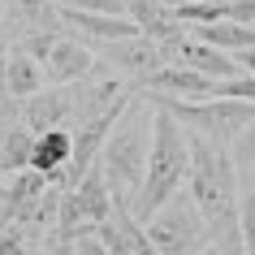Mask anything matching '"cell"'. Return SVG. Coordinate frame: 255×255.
Instances as JSON below:
<instances>
[{
	"mask_svg": "<svg viewBox=\"0 0 255 255\" xmlns=\"http://www.w3.org/2000/svg\"><path fill=\"white\" fill-rule=\"evenodd\" d=\"M186 195L199 208L208 247L221 255H242L238 242V164L229 160L225 143H212L186 130Z\"/></svg>",
	"mask_w": 255,
	"mask_h": 255,
	"instance_id": "1",
	"label": "cell"
},
{
	"mask_svg": "<svg viewBox=\"0 0 255 255\" xmlns=\"http://www.w3.org/2000/svg\"><path fill=\"white\" fill-rule=\"evenodd\" d=\"M147 143H151V104L147 95H130V104L121 108V117L113 121V130L104 134V147L95 156L104 186L113 203L134 208L138 186H143V169H147Z\"/></svg>",
	"mask_w": 255,
	"mask_h": 255,
	"instance_id": "2",
	"label": "cell"
},
{
	"mask_svg": "<svg viewBox=\"0 0 255 255\" xmlns=\"http://www.w3.org/2000/svg\"><path fill=\"white\" fill-rule=\"evenodd\" d=\"M147 104H151V143H147V169H143V186H138V199H134V221L143 225L156 208H160L186 177V130L182 121L169 113V108L147 91Z\"/></svg>",
	"mask_w": 255,
	"mask_h": 255,
	"instance_id": "3",
	"label": "cell"
},
{
	"mask_svg": "<svg viewBox=\"0 0 255 255\" xmlns=\"http://www.w3.org/2000/svg\"><path fill=\"white\" fill-rule=\"evenodd\" d=\"M143 234H147V242H151L156 255H195L199 247H208L203 216H199V208L190 203V195L182 186L143 221Z\"/></svg>",
	"mask_w": 255,
	"mask_h": 255,
	"instance_id": "4",
	"label": "cell"
},
{
	"mask_svg": "<svg viewBox=\"0 0 255 255\" xmlns=\"http://www.w3.org/2000/svg\"><path fill=\"white\" fill-rule=\"evenodd\" d=\"M17 121L26 126L30 134H43V130H69V121H74L69 87H52V91H35V95H26V100H17Z\"/></svg>",
	"mask_w": 255,
	"mask_h": 255,
	"instance_id": "5",
	"label": "cell"
},
{
	"mask_svg": "<svg viewBox=\"0 0 255 255\" xmlns=\"http://www.w3.org/2000/svg\"><path fill=\"white\" fill-rule=\"evenodd\" d=\"M160 56H164V65H169V56H177V65L195 69V74H203V78H212V82L238 74V65H234V56H229V52L208 48V43H199V39H186V35L160 43Z\"/></svg>",
	"mask_w": 255,
	"mask_h": 255,
	"instance_id": "6",
	"label": "cell"
},
{
	"mask_svg": "<svg viewBox=\"0 0 255 255\" xmlns=\"http://www.w3.org/2000/svg\"><path fill=\"white\" fill-rule=\"evenodd\" d=\"M95 69V52L87 39H74V35H56L52 52H48V61H43V78L52 82H82L87 74Z\"/></svg>",
	"mask_w": 255,
	"mask_h": 255,
	"instance_id": "7",
	"label": "cell"
},
{
	"mask_svg": "<svg viewBox=\"0 0 255 255\" xmlns=\"http://www.w3.org/2000/svg\"><path fill=\"white\" fill-rule=\"evenodd\" d=\"M95 234H100V242L108 247V255H156L151 242H147V234L138 229L134 212L121 208V203H113V212L95 225Z\"/></svg>",
	"mask_w": 255,
	"mask_h": 255,
	"instance_id": "8",
	"label": "cell"
},
{
	"mask_svg": "<svg viewBox=\"0 0 255 255\" xmlns=\"http://www.w3.org/2000/svg\"><path fill=\"white\" fill-rule=\"evenodd\" d=\"M104 52H108V61H113V65L130 69L134 78H147L151 69H160V65H164L160 43L147 39V35H138V30L130 35V39H113V43H104Z\"/></svg>",
	"mask_w": 255,
	"mask_h": 255,
	"instance_id": "9",
	"label": "cell"
},
{
	"mask_svg": "<svg viewBox=\"0 0 255 255\" xmlns=\"http://www.w3.org/2000/svg\"><path fill=\"white\" fill-rule=\"evenodd\" d=\"M126 17L138 26V35H147L156 43H169V39L182 35L169 0H126Z\"/></svg>",
	"mask_w": 255,
	"mask_h": 255,
	"instance_id": "10",
	"label": "cell"
},
{
	"mask_svg": "<svg viewBox=\"0 0 255 255\" xmlns=\"http://www.w3.org/2000/svg\"><path fill=\"white\" fill-rule=\"evenodd\" d=\"M69 160V130H43L30 138V164L35 173H43L48 182H61V169Z\"/></svg>",
	"mask_w": 255,
	"mask_h": 255,
	"instance_id": "11",
	"label": "cell"
},
{
	"mask_svg": "<svg viewBox=\"0 0 255 255\" xmlns=\"http://www.w3.org/2000/svg\"><path fill=\"white\" fill-rule=\"evenodd\" d=\"M61 17H65L74 30H82L87 39L95 43H113V39H130L134 35V22L130 17H108V13H82V9H61Z\"/></svg>",
	"mask_w": 255,
	"mask_h": 255,
	"instance_id": "12",
	"label": "cell"
},
{
	"mask_svg": "<svg viewBox=\"0 0 255 255\" xmlns=\"http://www.w3.org/2000/svg\"><path fill=\"white\" fill-rule=\"evenodd\" d=\"M0 87L13 95V100H26V95L43 91V65L13 48V52L4 56V65H0Z\"/></svg>",
	"mask_w": 255,
	"mask_h": 255,
	"instance_id": "13",
	"label": "cell"
},
{
	"mask_svg": "<svg viewBox=\"0 0 255 255\" xmlns=\"http://www.w3.org/2000/svg\"><path fill=\"white\" fill-rule=\"evenodd\" d=\"M190 39L208 43V48H221V52H242V48H251L255 43V26H247V22H229V17H221V22H203V26H186Z\"/></svg>",
	"mask_w": 255,
	"mask_h": 255,
	"instance_id": "14",
	"label": "cell"
},
{
	"mask_svg": "<svg viewBox=\"0 0 255 255\" xmlns=\"http://www.w3.org/2000/svg\"><path fill=\"white\" fill-rule=\"evenodd\" d=\"M126 91L117 78H100V82H87V87H69V100H74V121H91V117H100L117 95Z\"/></svg>",
	"mask_w": 255,
	"mask_h": 255,
	"instance_id": "15",
	"label": "cell"
},
{
	"mask_svg": "<svg viewBox=\"0 0 255 255\" xmlns=\"http://www.w3.org/2000/svg\"><path fill=\"white\" fill-rule=\"evenodd\" d=\"M74 195H78V203L87 208V216H91V225H100L108 212H113V195H108V186H104V173H100V164H91L87 173L74 182Z\"/></svg>",
	"mask_w": 255,
	"mask_h": 255,
	"instance_id": "16",
	"label": "cell"
},
{
	"mask_svg": "<svg viewBox=\"0 0 255 255\" xmlns=\"http://www.w3.org/2000/svg\"><path fill=\"white\" fill-rule=\"evenodd\" d=\"M208 100H242V104H255V74H234V78L208 82Z\"/></svg>",
	"mask_w": 255,
	"mask_h": 255,
	"instance_id": "17",
	"label": "cell"
},
{
	"mask_svg": "<svg viewBox=\"0 0 255 255\" xmlns=\"http://www.w3.org/2000/svg\"><path fill=\"white\" fill-rule=\"evenodd\" d=\"M238 242L242 255H255V186H238Z\"/></svg>",
	"mask_w": 255,
	"mask_h": 255,
	"instance_id": "18",
	"label": "cell"
},
{
	"mask_svg": "<svg viewBox=\"0 0 255 255\" xmlns=\"http://www.w3.org/2000/svg\"><path fill=\"white\" fill-rule=\"evenodd\" d=\"M52 43H56V30H30L26 39L17 43V52H26L30 61H48V52H52Z\"/></svg>",
	"mask_w": 255,
	"mask_h": 255,
	"instance_id": "19",
	"label": "cell"
},
{
	"mask_svg": "<svg viewBox=\"0 0 255 255\" xmlns=\"http://www.w3.org/2000/svg\"><path fill=\"white\" fill-rule=\"evenodd\" d=\"M229 160L242 164V169H255V121L234 138V151H229Z\"/></svg>",
	"mask_w": 255,
	"mask_h": 255,
	"instance_id": "20",
	"label": "cell"
},
{
	"mask_svg": "<svg viewBox=\"0 0 255 255\" xmlns=\"http://www.w3.org/2000/svg\"><path fill=\"white\" fill-rule=\"evenodd\" d=\"M65 9H82V13H108V17H126V0H65Z\"/></svg>",
	"mask_w": 255,
	"mask_h": 255,
	"instance_id": "21",
	"label": "cell"
},
{
	"mask_svg": "<svg viewBox=\"0 0 255 255\" xmlns=\"http://www.w3.org/2000/svg\"><path fill=\"white\" fill-rule=\"evenodd\" d=\"M0 255H30L26 234H22L17 225H4V229H0Z\"/></svg>",
	"mask_w": 255,
	"mask_h": 255,
	"instance_id": "22",
	"label": "cell"
},
{
	"mask_svg": "<svg viewBox=\"0 0 255 255\" xmlns=\"http://www.w3.org/2000/svg\"><path fill=\"white\" fill-rule=\"evenodd\" d=\"M69 255H108V247L100 242V234H95V229H87V234H78V238H74V251H69Z\"/></svg>",
	"mask_w": 255,
	"mask_h": 255,
	"instance_id": "23",
	"label": "cell"
},
{
	"mask_svg": "<svg viewBox=\"0 0 255 255\" xmlns=\"http://www.w3.org/2000/svg\"><path fill=\"white\" fill-rule=\"evenodd\" d=\"M229 22H247V26H255V0H229Z\"/></svg>",
	"mask_w": 255,
	"mask_h": 255,
	"instance_id": "24",
	"label": "cell"
},
{
	"mask_svg": "<svg viewBox=\"0 0 255 255\" xmlns=\"http://www.w3.org/2000/svg\"><path fill=\"white\" fill-rule=\"evenodd\" d=\"M234 65L247 69V74H255V43H251V48H242V52H234Z\"/></svg>",
	"mask_w": 255,
	"mask_h": 255,
	"instance_id": "25",
	"label": "cell"
},
{
	"mask_svg": "<svg viewBox=\"0 0 255 255\" xmlns=\"http://www.w3.org/2000/svg\"><path fill=\"white\" fill-rule=\"evenodd\" d=\"M195 255H221V251H216V247H199Z\"/></svg>",
	"mask_w": 255,
	"mask_h": 255,
	"instance_id": "26",
	"label": "cell"
}]
</instances>
